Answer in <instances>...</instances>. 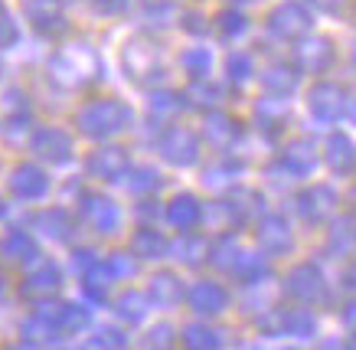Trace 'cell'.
<instances>
[{"instance_id": "obj_49", "label": "cell", "mask_w": 356, "mask_h": 350, "mask_svg": "<svg viewBox=\"0 0 356 350\" xmlns=\"http://www.w3.org/2000/svg\"><path fill=\"white\" fill-rule=\"evenodd\" d=\"M180 23H184V30H186V33H193V36H203V33H206V26H209L203 13H196V10L180 13Z\"/></svg>"}, {"instance_id": "obj_8", "label": "cell", "mask_w": 356, "mask_h": 350, "mask_svg": "<svg viewBox=\"0 0 356 350\" xmlns=\"http://www.w3.org/2000/svg\"><path fill=\"white\" fill-rule=\"evenodd\" d=\"M294 56H298V69H301V72H307V76H327L337 63V46H334L330 36H311L307 33V36L298 40Z\"/></svg>"}, {"instance_id": "obj_51", "label": "cell", "mask_w": 356, "mask_h": 350, "mask_svg": "<svg viewBox=\"0 0 356 350\" xmlns=\"http://www.w3.org/2000/svg\"><path fill=\"white\" fill-rule=\"evenodd\" d=\"M95 259H98V255H95V249H86V246H82V249H76V252H72V269H76V272L82 275V272H86V269H88V265L95 262Z\"/></svg>"}, {"instance_id": "obj_18", "label": "cell", "mask_w": 356, "mask_h": 350, "mask_svg": "<svg viewBox=\"0 0 356 350\" xmlns=\"http://www.w3.org/2000/svg\"><path fill=\"white\" fill-rule=\"evenodd\" d=\"M203 134L213 148H232V144L242 138V121L232 118L229 111L209 109L203 118Z\"/></svg>"}, {"instance_id": "obj_55", "label": "cell", "mask_w": 356, "mask_h": 350, "mask_svg": "<svg viewBox=\"0 0 356 350\" xmlns=\"http://www.w3.org/2000/svg\"><path fill=\"white\" fill-rule=\"evenodd\" d=\"M0 213H3V200H0Z\"/></svg>"}, {"instance_id": "obj_28", "label": "cell", "mask_w": 356, "mask_h": 350, "mask_svg": "<svg viewBox=\"0 0 356 350\" xmlns=\"http://www.w3.org/2000/svg\"><path fill=\"white\" fill-rule=\"evenodd\" d=\"M36 232H43L46 239H53V242H65L69 236H72V230H76V223H72V213L65 207H49L43 209L40 216H36Z\"/></svg>"}, {"instance_id": "obj_48", "label": "cell", "mask_w": 356, "mask_h": 350, "mask_svg": "<svg viewBox=\"0 0 356 350\" xmlns=\"http://www.w3.org/2000/svg\"><path fill=\"white\" fill-rule=\"evenodd\" d=\"M186 99H196L200 105H216V102L222 99V92H219V88L213 86L209 79H196V82H193V92H190Z\"/></svg>"}, {"instance_id": "obj_10", "label": "cell", "mask_w": 356, "mask_h": 350, "mask_svg": "<svg viewBox=\"0 0 356 350\" xmlns=\"http://www.w3.org/2000/svg\"><path fill=\"white\" fill-rule=\"evenodd\" d=\"M79 213L98 236H115L121 230V207L111 197L102 193H82L79 200Z\"/></svg>"}, {"instance_id": "obj_17", "label": "cell", "mask_w": 356, "mask_h": 350, "mask_svg": "<svg viewBox=\"0 0 356 350\" xmlns=\"http://www.w3.org/2000/svg\"><path fill=\"white\" fill-rule=\"evenodd\" d=\"M163 216H167V223H170L177 232H190V230H196L200 219H203V203L196 200V193L180 190V193H173V197L167 200Z\"/></svg>"}, {"instance_id": "obj_46", "label": "cell", "mask_w": 356, "mask_h": 350, "mask_svg": "<svg viewBox=\"0 0 356 350\" xmlns=\"http://www.w3.org/2000/svg\"><path fill=\"white\" fill-rule=\"evenodd\" d=\"M238 174H242V164L232 161V157H226L219 167H209V170H206V184H213V186L232 184V177H238Z\"/></svg>"}, {"instance_id": "obj_2", "label": "cell", "mask_w": 356, "mask_h": 350, "mask_svg": "<svg viewBox=\"0 0 356 350\" xmlns=\"http://www.w3.org/2000/svg\"><path fill=\"white\" fill-rule=\"evenodd\" d=\"M49 72H53L56 82L76 88V86L95 82L98 76H105V66H102V59H98V53L92 46L76 43V46H65V49H59V53L53 56Z\"/></svg>"}, {"instance_id": "obj_4", "label": "cell", "mask_w": 356, "mask_h": 350, "mask_svg": "<svg viewBox=\"0 0 356 350\" xmlns=\"http://www.w3.org/2000/svg\"><path fill=\"white\" fill-rule=\"evenodd\" d=\"M157 151L167 164L173 167H193L200 161V134L193 128H186V125H177L170 121L167 128H163L161 141H157Z\"/></svg>"}, {"instance_id": "obj_26", "label": "cell", "mask_w": 356, "mask_h": 350, "mask_svg": "<svg viewBox=\"0 0 356 350\" xmlns=\"http://www.w3.org/2000/svg\"><path fill=\"white\" fill-rule=\"evenodd\" d=\"M147 298H151L154 305H161V308L180 305V301H184V282H180V275L170 272V269L154 272L151 288H147Z\"/></svg>"}, {"instance_id": "obj_9", "label": "cell", "mask_w": 356, "mask_h": 350, "mask_svg": "<svg viewBox=\"0 0 356 350\" xmlns=\"http://www.w3.org/2000/svg\"><path fill=\"white\" fill-rule=\"evenodd\" d=\"M30 151L49 167H59V164H69L72 161V134L65 128H36L30 138Z\"/></svg>"}, {"instance_id": "obj_14", "label": "cell", "mask_w": 356, "mask_h": 350, "mask_svg": "<svg viewBox=\"0 0 356 350\" xmlns=\"http://www.w3.org/2000/svg\"><path fill=\"white\" fill-rule=\"evenodd\" d=\"M7 186H10V193L17 200L33 203V200H43L46 193H49V174H46L43 167H36V164H17L10 170Z\"/></svg>"}, {"instance_id": "obj_52", "label": "cell", "mask_w": 356, "mask_h": 350, "mask_svg": "<svg viewBox=\"0 0 356 350\" xmlns=\"http://www.w3.org/2000/svg\"><path fill=\"white\" fill-rule=\"evenodd\" d=\"M138 216L140 219H157V216H161V203H157V200H140V203H138Z\"/></svg>"}, {"instance_id": "obj_35", "label": "cell", "mask_w": 356, "mask_h": 350, "mask_svg": "<svg viewBox=\"0 0 356 350\" xmlns=\"http://www.w3.org/2000/svg\"><path fill=\"white\" fill-rule=\"evenodd\" d=\"M56 324H59L63 334H82V331L92 324V311H88L86 305H76V301H63Z\"/></svg>"}, {"instance_id": "obj_50", "label": "cell", "mask_w": 356, "mask_h": 350, "mask_svg": "<svg viewBox=\"0 0 356 350\" xmlns=\"http://www.w3.org/2000/svg\"><path fill=\"white\" fill-rule=\"evenodd\" d=\"M131 0H95V10L105 13V17H118V13L128 10Z\"/></svg>"}, {"instance_id": "obj_29", "label": "cell", "mask_w": 356, "mask_h": 350, "mask_svg": "<svg viewBox=\"0 0 356 350\" xmlns=\"http://www.w3.org/2000/svg\"><path fill=\"white\" fill-rule=\"evenodd\" d=\"M259 79L268 95H281V99L294 95V88H298V69L288 66V63H271L259 72Z\"/></svg>"}, {"instance_id": "obj_36", "label": "cell", "mask_w": 356, "mask_h": 350, "mask_svg": "<svg viewBox=\"0 0 356 350\" xmlns=\"http://www.w3.org/2000/svg\"><path fill=\"white\" fill-rule=\"evenodd\" d=\"M238 255V242L229 236V232H222L219 239L209 242V252H206V262L213 265V269H219V272H229L232 269V262H236Z\"/></svg>"}, {"instance_id": "obj_19", "label": "cell", "mask_w": 356, "mask_h": 350, "mask_svg": "<svg viewBox=\"0 0 356 350\" xmlns=\"http://www.w3.org/2000/svg\"><path fill=\"white\" fill-rule=\"evenodd\" d=\"M255 125L261 128L265 138H278L284 132V125H288V99L265 92V99L255 102Z\"/></svg>"}, {"instance_id": "obj_37", "label": "cell", "mask_w": 356, "mask_h": 350, "mask_svg": "<svg viewBox=\"0 0 356 350\" xmlns=\"http://www.w3.org/2000/svg\"><path fill=\"white\" fill-rule=\"evenodd\" d=\"M180 69H184L193 82L196 79H209V72H213V49H206V46L186 49V53L180 56Z\"/></svg>"}, {"instance_id": "obj_15", "label": "cell", "mask_w": 356, "mask_h": 350, "mask_svg": "<svg viewBox=\"0 0 356 350\" xmlns=\"http://www.w3.org/2000/svg\"><path fill=\"white\" fill-rule=\"evenodd\" d=\"M255 239L259 246L268 255H284V252L294 249V232H291V223L278 213H268V216L259 219V226H255Z\"/></svg>"}, {"instance_id": "obj_30", "label": "cell", "mask_w": 356, "mask_h": 350, "mask_svg": "<svg viewBox=\"0 0 356 350\" xmlns=\"http://www.w3.org/2000/svg\"><path fill=\"white\" fill-rule=\"evenodd\" d=\"M59 337H63L59 324L49 321V317H40V315H30V321H26L20 331V344H26V347H49V344H56Z\"/></svg>"}, {"instance_id": "obj_25", "label": "cell", "mask_w": 356, "mask_h": 350, "mask_svg": "<svg viewBox=\"0 0 356 350\" xmlns=\"http://www.w3.org/2000/svg\"><path fill=\"white\" fill-rule=\"evenodd\" d=\"M324 161L337 177L353 174V141H350V134L334 132L330 138H327L324 141Z\"/></svg>"}, {"instance_id": "obj_16", "label": "cell", "mask_w": 356, "mask_h": 350, "mask_svg": "<svg viewBox=\"0 0 356 350\" xmlns=\"http://www.w3.org/2000/svg\"><path fill=\"white\" fill-rule=\"evenodd\" d=\"M63 288V269L56 262H40L36 259V265H33V272L23 278L20 285V295L30 298V301H36V298H53L56 292Z\"/></svg>"}, {"instance_id": "obj_43", "label": "cell", "mask_w": 356, "mask_h": 350, "mask_svg": "<svg viewBox=\"0 0 356 350\" xmlns=\"http://www.w3.org/2000/svg\"><path fill=\"white\" fill-rule=\"evenodd\" d=\"M105 262H108L111 275H115V282H128V278H134V275H138V259H134L131 252H111Z\"/></svg>"}, {"instance_id": "obj_39", "label": "cell", "mask_w": 356, "mask_h": 350, "mask_svg": "<svg viewBox=\"0 0 356 350\" xmlns=\"http://www.w3.org/2000/svg\"><path fill=\"white\" fill-rule=\"evenodd\" d=\"M353 249V216L343 213V216L334 223L330 230V239H327V252H337V255H350Z\"/></svg>"}, {"instance_id": "obj_7", "label": "cell", "mask_w": 356, "mask_h": 350, "mask_svg": "<svg viewBox=\"0 0 356 350\" xmlns=\"http://www.w3.org/2000/svg\"><path fill=\"white\" fill-rule=\"evenodd\" d=\"M294 207H298V213H301L304 223H311V226H321V223H327L330 216H337L340 197H337L334 186H327V184H311V186H304L301 193H298Z\"/></svg>"}, {"instance_id": "obj_24", "label": "cell", "mask_w": 356, "mask_h": 350, "mask_svg": "<svg viewBox=\"0 0 356 350\" xmlns=\"http://www.w3.org/2000/svg\"><path fill=\"white\" fill-rule=\"evenodd\" d=\"M170 252V242L157 226H140L134 236H131V255L134 259H144V262H154V259H163Z\"/></svg>"}, {"instance_id": "obj_41", "label": "cell", "mask_w": 356, "mask_h": 350, "mask_svg": "<svg viewBox=\"0 0 356 350\" xmlns=\"http://www.w3.org/2000/svg\"><path fill=\"white\" fill-rule=\"evenodd\" d=\"M226 72H229V82H236V86H245L248 79L255 76V63H252V56L242 53V49H232L226 59Z\"/></svg>"}, {"instance_id": "obj_32", "label": "cell", "mask_w": 356, "mask_h": 350, "mask_svg": "<svg viewBox=\"0 0 356 350\" xmlns=\"http://www.w3.org/2000/svg\"><path fill=\"white\" fill-rule=\"evenodd\" d=\"M111 285H115V275H111L108 262H102V259H95V262L82 272V288H86V295L92 298V301H105L111 292Z\"/></svg>"}, {"instance_id": "obj_5", "label": "cell", "mask_w": 356, "mask_h": 350, "mask_svg": "<svg viewBox=\"0 0 356 350\" xmlns=\"http://www.w3.org/2000/svg\"><path fill=\"white\" fill-rule=\"evenodd\" d=\"M307 111L324 125H337L350 111V92L340 82H314L307 92Z\"/></svg>"}, {"instance_id": "obj_38", "label": "cell", "mask_w": 356, "mask_h": 350, "mask_svg": "<svg viewBox=\"0 0 356 350\" xmlns=\"http://www.w3.org/2000/svg\"><path fill=\"white\" fill-rule=\"evenodd\" d=\"M216 30L222 40H238L248 30V17L238 7H226V10L216 13Z\"/></svg>"}, {"instance_id": "obj_22", "label": "cell", "mask_w": 356, "mask_h": 350, "mask_svg": "<svg viewBox=\"0 0 356 350\" xmlns=\"http://www.w3.org/2000/svg\"><path fill=\"white\" fill-rule=\"evenodd\" d=\"M186 105H190L186 95L173 92V88H157V92H151V99H147L151 125H170V121H177L180 115H184Z\"/></svg>"}, {"instance_id": "obj_33", "label": "cell", "mask_w": 356, "mask_h": 350, "mask_svg": "<svg viewBox=\"0 0 356 350\" xmlns=\"http://www.w3.org/2000/svg\"><path fill=\"white\" fill-rule=\"evenodd\" d=\"M115 311H118L121 321H128V324H140V321L147 317V311H151V298H147V292L128 288V292L115 301Z\"/></svg>"}, {"instance_id": "obj_11", "label": "cell", "mask_w": 356, "mask_h": 350, "mask_svg": "<svg viewBox=\"0 0 356 350\" xmlns=\"http://www.w3.org/2000/svg\"><path fill=\"white\" fill-rule=\"evenodd\" d=\"M131 167V154L118 144H105V148H95V151L88 154L86 161V170L88 177H95V180H105V184H118L124 180Z\"/></svg>"}, {"instance_id": "obj_31", "label": "cell", "mask_w": 356, "mask_h": 350, "mask_svg": "<svg viewBox=\"0 0 356 350\" xmlns=\"http://www.w3.org/2000/svg\"><path fill=\"white\" fill-rule=\"evenodd\" d=\"M281 334L298 340H311L317 334V317L311 315V308H284L281 311Z\"/></svg>"}, {"instance_id": "obj_42", "label": "cell", "mask_w": 356, "mask_h": 350, "mask_svg": "<svg viewBox=\"0 0 356 350\" xmlns=\"http://www.w3.org/2000/svg\"><path fill=\"white\" fill-rule=\"evenodd\" d=\"M206 252H209V239H206V236H196L193 230L184 232V239H180V255H184L186 265H203Z\"/></svg>"}, {"instance_id": "obj_13", "label": "cell", "mask_w": 356, "mask_h": 350, "mask_svg": "<svg viewBox=\"0 0 356 350\" xmlns=\"http://www.w3.org/2000/svg\"><path fill=\"white\" fill-rule=\"evenodd\" d=\"M184 295H186V301H190V308H193V315H200V317H219L229 308V301H232L226 285L213 282V278L196 282Z\"/></svg>"}, {"instance_id": "obj_53", "label": "cell", "mask_w": 356, "mask_h": 350, "mask_svg": "<svg viewBox=\"0 0 356 350\" xmlns=\"http://www.w3.org/2000/svg\"><path fill=\"white\" fill-rule=\"evenodd\" d=\"M307 3L321 7V10H327V13H340V10H343V0H307Z\"/></svg>"}, {"instance_id": "obj_1", "label": "cell", "mask_w": 356, "mask_h": 350, "mask_svg": "<svg viewBox=\"0 0 356 350\" xmlns=\"http://www.w3.org/2000/svg\"><path fill=\"white\" fill-rule=\"evenodd\" d=\"M131 125V109L121 99H92L86 102L76 115L79 134H86L92 141L115 138Z\"/></svg>"}, {"instance_id": "obj_47", "label": "cell", "mask_w": 356, "mask_h": 350, "mask_svg": "<svg viewBox=\"0 0 356 350\" xmlns=\"http://www.w3.org/2000/svg\"><path fill=\"white\" fill-rule=\"evenodd\" d=\"M177 337H180V334H177L173 324H154V328L147 331V340H144V344H147V347H170V344H177Z\"/></svg>"}, {"instance_id": "obj_44", "label": "cell", "mask_w": 356, "mask_h": 350, "mask_svg": "<svg viewBox=\"0 0 356 350\" xmlns=\"http://www.w3.org/2000/svg\"><path fill=\"white\" fill-rule=\"evenodd\" d=\"M88 344H92V347H128V334L121 328H115V324H102Z\"/></svg>"}, {"instance_id": "obj_3", "label": "cell", "mask_w": 356, "mask_h": 350, "mask_svg": "<svg viewBox=\"0 0 356 350\" xmlns=\"http://www.w3.org/2000/svg\"><path fill=\"white\" fill-rule=\"evenodd\" d=\"M284 295L294 298L298 305L314 308L327 301V278L321 272V265L314 262H298L284 275Z\"/></svg>"}, {"instance_id": "obj_27", "label": "cell", "mask_w": 356, "mask_h": 350, "mask_svg": "<svg viewBox=\"0 0 356 350\" xmlns=\"http://www.w3.org/2000/svg\"><path fill=\"white\" fill-rule=\"evenodd\" d=\"M229 275L236 278V282H242L245 288H252V285H265L268 282V259H261V255H255V252H242L238 249L236 262H232V269H229Z\"/></svg>"}, {"instance_id": "obj_12", "label": "cell", "mask_w": 356, "mask_h": 350, "mask_svg": "<svg viewBox=\"0 0 356 350\" xmlns=\"http://www.w3.org/2000/svg\"><path fill=\"white\" fill-rule=\"evenodd\" d=\"M121 59H124V69H128L138 82L140 79H151L154 72H161V49H157L147 36L128 40L124 49H121Z\"/></svg>"}, {"instance_id": "obj_40", "label": "cell", "mask_w": 356, "mask_h": 350, "mask_svg": "<svg viewBox=\"0 0 356 350\" xmlns=\"http://www.w3.org/2000/svg\"><path fill=\"white\" fill-rule=\"evenodd\" d=\"M186 347L193 350H216L222 347V337H219V331L206 328V324H186L184 328V337H180Z\"/></svg>"}, {"instance_id": "obj_45", "label": "cell", "mask_w": 356, "mask_h": 350, "mask_svg": "<svg viewBox=\"0 0 356 350\" xmlns=\"http://www.w3.org/2000/svg\"><path fill=\"white\" fill-rule=\"evenodd\" d=\"M17 43H20V26L13 23V17H10L7 7H0V53L13 49Z\"/></svg>"}, {"instance_id": "obj_6", "label": "cell", "mask_w": 356, "mask_h": 350, "mask_svg": "<svg viewBox=\"0 0 356 350\" xmlns=\"http://www.w3.org/2000/svg\"><path fill=\"white\" fill-rule=\"evenodd\" d=\"M268 30L278 40H288V43H298L301 36H307L314 30V13L298 3V0H284L275 10L268 13Z\"/></svg>"}, {"instance_id": "obj_54", "label": "cell", "mask_w": 356, "mask_h": 350, "mask_svg": "<svg viewBox=\"0 0 356 350\" xmlns=\"http://www.w3.org/2000/svg\"><path fill=\"white\" fill-rule=\"evenodd\" d=\"M0 295H3V275H0Z\"/></svg>"}, {"instance_id": "obj_34", "label": "cell", "mask_w": 356, "mask_h": 350, "mask_svg": "<svg viewBox=\"0 0 356 350\" xmlns=\"http://www.w3.org/2000/svg\"><path fill=\"white\" fill-rule=\"evenodd\" d=\"M128 190L134 193V197H151V193H157L161 190V184H163V177H161V170H154V167H147V164H140V167H128Z\"/></svg>"}, {"instance_id": "obj_23", "label": "cell", "mask_w": 356, "mask_h": 350, "mask_svg": "<svg viewBox=\"0 0 356 350\" xmlns=\"http://www.w3.org/2000/svg\"><path fill=\"white\" fill-rule=\"evenodd\" d=\"M0 255L13 265H33L43 252H40V242L33 239V232L10 230L3 239H0Z\"/></svg>"}, {"instance_id": "obj_20", "label": "cell", "mask_w": 356, "mask_h": 350, "mask_svg": "<svg viewBox=\"0 0 356 350\" xmlns=\"http://www.w3.org/2000/svg\"><path fill=\"white\" fill-rule=\"evenodd\" d=\"M63 10H65V0H26L23 3V17L33 23V30L40 33H56L63 30Z\"/></svg>"}, {"instance_id": "obj_21", "label": "cell", "mask_w": 356, "mask_h": 350, "mask_svg": "<svg viewBox=\"0 0 356 350\" xmlns=\"http://www.w3.org/2000/svg\"><path fill=\"white\" fill-rule=\"evenodd\" d=\"M278 161L284 164V170L291 177H307L317 167V148H314L311 138H294V141L284 144Z\"/></svg>"}]
</instances>
